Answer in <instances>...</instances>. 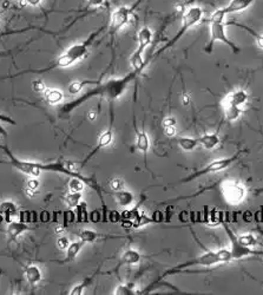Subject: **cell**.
Instances as JSON below:
<instances>
[{"label":"cell","instance_id":"cell-1","mask_svg":"<svg viewBox=\"0 0 263 295\" xmlns=\"http://www.w3.org/2000/svg\"><path fill=\"white\" fill-rule=\"evenodd\" d=\"M0 149L7 155V161H0L1 164H8L12 168L19 170L20 172L25 174L27 176H32V177H38L43 171L47 172H57V174H63L70 177H77L80 178L81 181L85 183L87 187H90L93 191L98 194L99 199L102 200L103 205L105 206V202L103 201V190L102 187L99 185L96 178L93 177H86V176L81 175L78 170L75 168V163L70 161H65V162H51V163H41V162H32V161H24L14 156L10 150V148L6 145L0 144Z\"/></svg>","mask_w":263,"mask_h":295},{"label":"cell","instance_id":"cell-2","mask_svg":"<svg viewBox=\"0 0 263 295\" xmlns=\"http://www.w3.org/2000/svg\"><path fill=\"white\" fill-rule=\"evenodd\" d=\"M142 72H143V70H132L131 72L123 76V77L111 78L109 81L104 82V83H98L93 89L86 91L81 96L62 105V108L59 109V116L68 117L69 115H71L72 111H75V109L85 104V102H87V100L96 98V97H101V98L108 99L110 103H113L114 100L120 98L125 93L130 84L136 81V78Z\"/></svg>","mask_w":263,"mask_h":295},{"label":"cell","instance_id":"cell-3","mask_svg":"<svg viewBox=\"0 0 263 295\" xmlns=\"http://www.w3.org/2000/svg\"><path fill=\"white\" fill-rule=\"evenodd\" d=\"M104 29H105V26H101L99 29H97L93 32L90 33L89 37H87L84 42L72 45L71 47L68 48V51H65L62 56H59L58 58L54 60L53 63H51L50 65L46 66V68L37 69V70H35V69L23 70V71H19V72H17V74L8 76V77H0V79L16 78V77H19V76H24L27 74L43 75V74H46V72H50V71H52V70H56V69L70 68L71 65H74V64L79 62L80 59H83L84 57H86L87 52H89L90 46H91V45L93 44V42L96 41V38L101 35Z\"/></svg>","mask_w":263,"mask_h":295},{"label":"cell","instance_id":"cell-4","mask_svg":"<svg viewBox=\"0 0 263 295\" xmlns=\"http://www.w3.org/2000/svg\"><path fill=\"white\" fill-rule=\"evenodd\" d=\"M230 261H232L230 249L222 248V249H219V251H216V252L207 251L204 254L199 255V256H197V257L191 258V260L186 261V262L180 263V264H177V266L168 269L164 274L159 276V278L153 282L161 281L162 279L167 278V276H169V275L177 274V273L183 272L186 268H189V267H192V266L210 267V266H214V264H217V263H229Z\"/></svg>","mask_w":263,"mask_h":295},{"label":"cell","instance_id":"cell-5","mask_svg":"<svg viewBox=\"0 0 263 295\" xmlns=\"http://www.w3.org/2000/svg\"><path fill=\"white\" fill-rule=\"evenodd\" d=\"M203 13H204L203 8L199 7V6H190V7L187 8L186 12H184L183 16H182V25H181L180 30H178L176 35H175L174 37H172L170 41H169L167 44L164 45V46H163L162 48H159V50L157 51L155 54H153V57L157 58V57L161 56L163 52H165V51H168L169 48H171L172 46H174V45L176 44V42L180 41V39L182 38L184 35H186L188 30L191 29L192 26H195L196 24H198L199 21L202 20V18H203Z\"/></svg>","mask_w":263,"mask_h":295},{"label":"cell","instance_id":"cell-6","mask_svg":"<svg viewBox=\"0 0 263 295\" xmlns=\"http://www.w3.org/2000/svg\"><path fill=\"white\" fill-rule=\"evenodd\" d=\"M153 39V33L148 26H144L143 29L140 30L138 32V47L136 48V51L131 54V65L132 70H143L149 65L150 62H152L155 59L153 54H151L150 57H148L147 59L142 58L143 56L144 50L151 44Z\"/></svg>","mask_w":263,"mask_h":295},{"label":"cell","instance_id":"cell-7","mask_svg":"<svg viewBox=\"0 0 263 295\" xmlns=\"http://www.w3.org/2000/svg\"><path fill=\"white\" fill-rule=\"evenodd\" d=\"M241 153L242 151H237V153L235 155H232V156L219 158V160L213 161V162H210L208 166H205L204 168L199 169V170H197V171L192 172V174H190L187 176V177L181 179L180 183H188V182H191V181H193V179H197L198 177H201V176H204L208 174H215V172L223 171V170L228 169L231 164H234L235 162H236V161L238 160V157H240Z\"/></svg>","mask_w":263,"mask_h":295},{"label":"cell","instance_id":"cell-8","mask_svg":"<svg viewBox=\"0 0 263 295\" xmlns=\"http://www.w3.org/2000/svg\"><path fill=\"white\" fill-rule=\"evenodd\" d=\"M248 93L244 90H236L226 95L223 100V108H225V116L228 122H235L240 118L242 110L241 106L246 104L248 100Z\"/></svg>","mask_w":263,"mask_h":295},{"label":"cell","instance_id":"cell-9","mask_svg":"<svg viewBox=\"0 0 263 295\" xmlns=\"http://www.w3.org/2000/svg\"><path fill=\"white\" fill-rule=\"evenodd\" d=\"M210 24V39L209 42L205 45V52L207 53H211L213 52V47L214 44L216 42H223L225 44L226 46L230 47V50L234 53H238L240 52V47L235 44L234 42L230 41L226 36V25L225 24V21H217V20H209Z\"/></svg>","mask_w":263,"mask_h":295},{"label":"cell","instance_id":"cell-10","mask_svg":"<svg viewBox=\"0 0 263 295\" xmlns=\"http://www.w3.org/2000/svg\"><path fill=\"white\" fill-rule=\"evenodd\" d=\"M222 226L225 228L226 236L229 237V241H230V252L232 260H242V258L250 256H263L262 251H256V249L252 247H247V246L241 245V243L238 242L237 236L235 235V233L232 232L231 228L229 227L225 222H223Z\"/></svg>","mask_w":263,"mask_h":295},{"label":"cell","instance_id":"cell-11","mask_svg":"<svg viewBox=\"0 0 263 295\" xmlns=\"http://www.w3.org/2000/svg\"><path fill=\"white\" fill-rule=\"evenodd\" d=\"M134 10V7L120 6V7L116 8V10L113 12V14H111L110 26H109V35H110L111 39H113L114 36L129 23L130 16H131Z\"/></svg>","mask_w":263,"mask_h":295},{"label":"cell","instance_id":"cell-12","mask_svg":"<svg viewBox=\"0 0 263 295\" xmlns=\"http://www.w3.org/2000/svg\"><path fill=\"white\" fill-rule=\"evenodd\" d=\"M255 0H230L228 5L225 7L216 10L210 16L209 20H217V21H225V16L231 13H237V12H242L247 10L248 7L253 5V2Z\"/></svg>","mask_w":263,"mask_h":295},{"label":"cell","instance_id":"cell-13","mask_svg":"<svg viewBox=\"0 0 263 295\" xmlns=\"http://www.w3.org/2000/svg\"><path fill=\"white\" fill-rule=\"evenodd\" d=\"M222 191L225 194V200L230 205H240L246 199V189L243 185L236 183V182H225L222 187Z\"/></svg>","mask_w":263,"mask_h":295},{"label":"cell","instance_id":"cell-14","mask_svg":"<svg viewBox=\"0 0 263 295\" xmlns=\"http://www.w3.org/2000/svg\"><path fill=\"white\" fill-rule=\"evenodd\" d=\"M113 121H111V124L110 126H109V129L105 130V131L99 136L98 141H97V145L93 148L91 153L84 158V161L81 162V166H85V164L89 162V161L91 160V158L95 156L99 150H102V149H104L105 147H108V145H110L111 143H113Z\"/></svg>","mask_w":263,"mask_h":295},{"label":"cell","instance_id":"cell-15","mask_svg":"<svg viewBox=\"0 0 263 295\" xmlns=\"http://www.w3.org/2000/svg\"><path fill=\"white\" fill-rule=\"evenodd\" d=\"M84 245H85V243L81 241V240H80V241L71 242L70 245H69V247L66 248L65 257L63 258V260H53V262H57V263H60V264L74 262V261L75 260V257L78 256V254L80 253L81 248H83Z\"/></svg>","mask_w":263,"mask_h":295},{"label":"cell","instance_id":"cell-16","mask_svg":"<svg viewBox=\"0 0 263 295\" xmlns=\"http://www.w3.org/2000/svg\"><path fill=\"white\" fill-rule=\"evenodd\" d=\"M78 236L84 243H91L95 242L97 240H111V239H122V236L116 235H108V234H101L93 232L90 229H83L78 233Z\"/></svg>","mask_w":263,"mask_h":295},{"label":"cell","instance_id":"cell-17","mask_svg":"<svg viewBox=\"0 0 263 295\" xmlns=\"http://www.w3.org/2000/svg\"><path fill=\"white\" fill-rule=\"evenodd\" d=\"M32 227H30L29 224L24 223V222H17V221H10L7 222V228H6V233H7L10 241L16 240L18 236L22 235L23 233L31 230Z\"/></svg>","mask_w":263,"mask_h":295},{"label":"cell","instance_id":"cell-18","mask_svg":"<svg viewBox=\"0 0 263 295\" xmlns=\"http://www.w3.org/2000/svg\"><path fill=\"white\" fill-rule=\"evenodd\" d=\"M134 126L136 130V147H137L138 150H140L141 153L144 155V160H145V158H147L148 151H149V149H150L149 136H148V133L145 132L144 130L140 131V130L137 129L136 123L134 124Z\"/></svg>","mask_w":263,"mask_h":295},{"label":"cell","instance_id":"cell-19","mask_svg":"<svg viewBox=\"0 0 263 295\" xmlns=\"http://www.w3.org/2000/svg\"><path fill=\"white\" fill-rule=\"evenodd\" d=\"M142 261V255L136 249H128L122 254L120 256V260L118 262V267L120 266H131V264H138Z\"/></svg>","mask_w":263,"mask_h":295},{"label":"cell","instance_id":"cell-20","mask_svg":"<svg viewBox=\"0 0 263 295\" xmlns=\"http://www.w3.org/2000/svg\"><path fill=\"white\" fill-rule=\"evenodd\" d=\"M25 278L29 285L36 286L43 279V273H41V269L38 266L31 264V266H27L25 268Z\"/></svg>","mask_w":263,"mask_h":295},{"label":"cell","instance_id":"cell-21","mask_svg":"<svg viewBox=\"0 0 263 295\" xmlns=\"http://www.w3.org/2000/svg\"><path fill=\"white\" fill-rule=\"evenodd\" d=\"M198 142L199 144H201L204 149H207V150H213V149H215L217 145L220 144L221 139H220L219 133L213 132V133H205V135L198 137Z\"/></svg>","mask_w":263,"mask_h":295},{"label":"cell","instance_id":"cell-22","mask_svg":"<svg viewBox=\"0 0 263 295\" xmlns=\"http://www.w3.org/2000/svg\"><path fill=\"white\" fill-rule=\"evenodd\" d=\"M44 97L47 104L57 105L63 102V99H64V93H63V91L58 89H47L44 92Z\"/></svg>","mask_w":263,"mask_h":295},{"label":"cell","instance_id":"cell-23","mask_svg":"<svg viewBox=\"0 0 263 295\" xmlns=\"http://www.w3.org/2000/svg\"><path fill=\"white\" fill-rule=\"evenodd\" d=\"M98 273H99V268L96 270L95 273H93V274L91 275V276H87V278H85L83 280V281L80 282V284H78V285H75L74 288H72V290L70 291V295H81L84 293V291L86 290L87 287H89L90 285L92 284L93 282V280L96 279V276L98 275Z\"/></svg>","mask_w":263,"mask_h":295},{"label":"cell","instance_id":"cell-24","mask_svg":"<svg viewBox=\"0 0 263 295\" xmlns=\"http://www.w3.org/2000/svg\"><path fill=\"white\" fill-rule=\"evenodd\" d=\"M116 200L120 207H123V208H129V207L134 203L135 196L134 194L130 193V191L123 189L120 191H117Z\"/></svg>","mask_w":263,"mask_h":295},{"label":"cell","instance_id":"cell-25","mask_svg":"<svg viewBox=\"0 0 263 295\" xmlns=\"http://www.w3.org/2000/svg\"><path fill=\"white\" fill-rule=\"evenodd\" d=\"M226 26L229 25H232V26H236V27H240V29L244 30V31H247L249 35H252L254 38L256 39V42H258V45L261 48H263V35H261V33L256 32L255 30L252 29V27L244 25V24H241V23H236V21H229V23L225 24Z\"/></svg>","mask_w":263,"mask_h":295},{"label":"cell","instance_id":"cell-26","mask_svg":"<svg viewBox=\"0 0 263 295\" xmlns=\"http://www.w3.org/2000/svg\"><path fill=\"white\" fill-rule=\"evenodd\" d=\"M177 143L182 150L188 151V153L189 151L195 150V149L199 145L198 138H193V137H178Z\"/></svg>","mask_w":263,"mask_h":295},{"label":"cell","instance_id":"cell-27","mask_svg":"<svg viewBox=\"0 0 263 295\" xmlns=\"http://www.w3.org/2000/svg\"><path fill=\"white\" fill-rule=\"evenodd\" d=\"M0 212L5 215L6 221L10 222L11 216H13L18 212V207L11 201H4V202L0 203Z\"/></svg>","mask_w":263,"mask_h":295},{"label":"cell","instance_id":"cell-28","mask_svg":"<svg viewBox=\"0 0 263 295\" xmlns=\"http://www.w3.org/2000/svg\"><path fill=\"white\" fill-rule=\"evenodd\" d=\"M99 83V81H89V79H86V81H78V82H72V83L69 85V93L70 95H77V93H79L81 90H83V87L85 86V85H97Z\"/></svg>","mask_w":263,"mask_h":295},{"label":"cell","instance_id":"cell-29","mask_svg":"<svg viewBox=\"0 0 263 295\" xmlns=\"http://www.w3.org/2000/svg\"><path fill=\"white\" fill-rule=\"evenodd\" d=\"M68 185H69V189L71 190V193H81V191L85 189L86 184L84 183L80 178L71 177Z\"/></svg>","mask_w":263,"mask_h":295},{"label":"cell","instance_id":"cell-30","mask_svg":"<svg viewBox=\"0 0 263 295\" xmlns=\"http://www.w3.org/2000/svg\"><path fill=\"white\" fill-rule=\"evenodd\" d=\"M237 240L241 245L247 246V247H254L258 243V240L253 234H243V235L237 236Z\"/></svg>","mask_w":263,"mask_h":295},{"label":"cell","instance_id":"cell-31","mask_svg":"<svg viewBox=\"0 0 263 295\" xmlns=\"http://www.w3.org/2000/svg\"><path fill=\"white\" fill-rule=\"evenodd\" d=\"M81 200V193H71L66 196L65 202L69 208H75L80 203Z\"/></svg>","mask_w":263,"mask_h":295},{"label":"cell","instance_id":"cell-32","mask_svg":"<svg viewBox=\"0 0 263 295\" xmlns=\"http://www.w3.org/2000/svg\"><path fill=\"white\" fill-rule=\"evenodd\" d=\"M114 295H132L137 294V291L134 290L132 285H119L113 292Z\"/></svg>","mask_w":263,"mask_h":295},{"label":"cell","instance_id":"cell-33","mask_svg":"<svg viewBox=\"0 0 263 295\" xmlns=\"http://www.w3.org/2000/svg\"><path fill=\"white\" fill-rule=\"evenodd\" d=\"M77 221L78 222H87L89 221V216H87L86 211V203H79L77 207Z\"/></svg>","mask_w":263,"mask_h":295},{"label":"cell","instance_id":"cell-34","mask_svg":"<svg viewBox=\"0 0 263 295\" xmlns=\"http://www.w3.org/2000/svg\"><path fill=\"white\" fill-rule=\"evenodd\" d=\"M32 89L37 93H44L47 90V87L41 79H35L32 82Z\"/></svg>","mask_w":263,"mask_h":295},{"label":"cell","instance_id":"cell-35","mask_svg":"<svg viewBox=\"0 0 263 295\" xmlns=\"http://www.w3.org/2000/svg\"><path fill=\"white\" fill-rule=\"evenodd\" d=\"M109 187H110L111 190L113 191H120L124 189V182L120 178H113L110 182H109Z\"/></svg>","mask_w":263,"mask_h":295},{"label":"cell","instance_id":"cell-36","mask_svg":"<svg viewBox=\"0 0 263 295\" xmlns=\"http://www.w3.org/2000/svg\"><path fill=\"white\" fill-rule=\"evenodd\" d=\"M0 122H6V123L12 124V126H16V122L12 120V118L5 116V115H1V114H0ZM0 136H2V137H7V132H6V130L2 127L1 123H0Z\"/></svg>","mask_w":263,"mask_h":295},{"label":"cell","instance_id":"cell-37","mask_svg":"<svg viewBox=\"0 0 263 295\" xmlns=\"http://www.w3.org/2000/svg\"><path fill=\"white\" fill-rule=\"evenodd\" d=\"M105 1H107V0H86V6L85 8H84V11L87 12L90 8L101 7V6L104 5Z\"/></svg>","mask_w":263,"mask_h":295},{"label":"cell","instance_id":"cell-38","mask_svg":"<svg viewBox=\"0 0 263 295\" xmlns=\"http://www.w3.org/2000/svg\"><path fill=\"white\" fill-rule=\"evenodd\" d=\"M39 188V182L37 179H30L29 183H27V191L30 193H37Z\"/></svg>","mask_w":263,"mask_h":295},{"label":"cell","instance_id":"cell-39","mask_svg":"<svg viewBox=\"0 0 263 295\" xmlns=\"http://www.w3.org/2000/svg\"><path fill=\"white\" fill-rule=\"evenodd\" d=\"M57 245H58V247L60 249H63V251H66V248L69 247L70 242H69L68 237H66V236H62V237H59L58 240H57Z\"/></svg>","mask_w":263,"mask_h":295},{"label":"cell","instance_id":"cell-40","mask_svg":"<svg viewBox=\"0 0 263 295\" xmlns=\"http://www.w3.org/2000/svg\"><path fill=\"white\" fill-rule=\"evenodd\" d=\"M176 123H177V121L175 120L174 117H167V118H164V120H163V122H162L163 126H164V127L176 126Z\"/></svg>","mask_w":263,"mask_h":295},{"label":"cell","instance_id":"cell-41","mask_svg":"<svg viewBox=\"0 0 263 295\" xmlns=\"http://www.w3.org/2000/svg\"><path fill=\"white\" fill-rule=\"evenodd\" d=\"M176 127L175 126H167L164 127V133L165 136H168V137H174L175 135H176Z\"/></svg>","mask_w":263,"mask_h":295},{"label":"cell","instance_id":"cell-42","mask_svg":"<svg viewBox=\"0 0 263 295\" xmlns=\"http://www.w3.org/2000/svg\"><path fill=\"white\" fill-rule=\"evenodd\" d=\"M41 1H43V0H25L26 5L33 6V7H37V6H40Z\"/></svg>","mask_w":263,"mask_h":295},{"label":"cell","instance_id":"cell-43","mask_svg":"<svg viewBox=\"0 0 263 295\" xmlns=\"http://www.w3.org/2000/svg\"><path fill=\"white\" fill-rule=\"evenodd\" d=\"M252 217H253V214H252V212H250L249 211H247L243 214V220L246 221V222H250V221H252V220H253Z\"/></svg>","mask_w":263,"mask_h":295},{"label":"cell","instance_id":"cell-44","mask_svg":"<svg viewBox=\"0 0 263 295\" xmlns=\"http://www.w3.org/2000/svg\"><path fill=\"white\" fill-rule=\"evenodd\" d=\"M87 118H89V121L93 122L97 118V112L96 111H91L89 115H87Z\"/></svg>","mask_w":263,"mask_h":295},{"label":"cell","instance_id":"cell-45","mask_svg":"<svg viewBox=\"0 0 263 295\" xmlns=\"http://www.w3.org/2000/svg\"><path fill=\"white\" fill-rule=\"evenodd\" d=\"M189 103H190V97L188 95H184L183 96V104L188 105Z\"/></svg>","mask_w":263,"mask_h":295},{"label":"cell","instance_id":"cell-46","mask_svg":"<svg viewBox=\"0 0 263 295\" xmlns=\"http://www.w3.org/2000/svg\"><path fill=\"white\" fill-rule=\"evenodd\" d=\"M11 52H0V56H6V54H10Z\"/></svg>","mask_w":263,"mask_h":295},{"label":"cell","instance_id":"cell-47","mask_svg":"<svg viewBox=\"0 0 263 295\" xmlns=\"http://www.w3.org/2000/svg\"><path fill=\"white\" fill-rule=\"evenodd\" d=\"M17 1H20V2H24V4L26 5V2H25V0H17Z\"/></svg>","mask_w":263,"mask_h":295}]
</instances>
